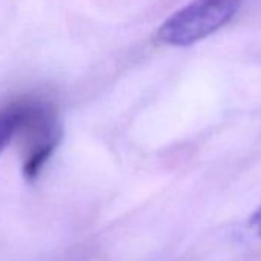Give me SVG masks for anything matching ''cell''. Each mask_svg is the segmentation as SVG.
Instances as JSON below:
<instances>
[{
    "instance_id": "1",
    "label": "cell",
    "mask_w": 261,
    "mask_h": 261,
    "mask_svg": "<svg viewBox=\"0 0 261 261\" xmlns=\"http://www.w3.org/2000/svg\"><path fill=\"white\" fill-rule=\"evenodd\" d=\"M241 0H194L166 19L157 37L169 46H189L223 28L238 11Z\"/></svg>"
},
{
    "instance_id": "2",
    "label": "cell",
    "mask_w": 261,
    "mask_h": 261,
    "mask_svg": "<svg viewBox=\"0 0 261 261\" xmlns=\"http://www.w3.org/2000/svg\"><path fill=\"white\" fill-rule=\"evenodd\" d=\"M33 103H17L0 111V154H2L20 130L30 115Z\"/></svg>"
},
{
    "instance_id": "3",
    "label": "cell",
    "mask_w": 261,
    "mask_h": 261,
    "mask_svg": "<svg viewBox=\"0 0 261 261\" xmlns=\"http://www.w3.org/2000/svg\"><path fill=\"white\" fill-rule=\"evenodd\" d=\"M247 226H249V229H250L258 238H261V206L256 207V209L250 214V217H249V220H247Z\"/></svg>"
}]
</instances>
